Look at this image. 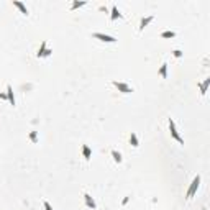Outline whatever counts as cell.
<instances>
[{"instance_id":"obj_1","label":"cell","mask_w":210,"mask_h":210,"mask_svg":"<svg viewBox=\"0 0 210 210\" xmlns=\"http://www.w3.org/2000/svg\"><path fill=\"white\" fill-rule=\"evenodd\" d=\"M199 184H200V176H195L194 180H192V184H190V187L187 190V199H192L194 197V194L197 192V189H199Z\"/></svg>"},{"instance_id":"obj_2","label":"cell","mask_w":210,"mask_h":210,"mask_svg":"<svg viewBox=\"0 0 210 210\" xmlns=\"http://www.w3.org/2000/svg\"><path fill=\"white\" fill-rule=\"evenodd\" d=\"M169 130H171V135H172V138L176 139L177 143H180V144H184V139L180 138V135L177 133V130H176V125H174V121H172V118H169Z\"/></svg>"},{"instance_id":"obj_3","label":"cell","mask_w":210,"mask_h":210,"mask_svg":"<svg viewBox=\"0 0 210 210\" xmlns=\"http://www.w3.org/2000/svg\"><path fill=\"white\" fill-rule=\"evenodd\" d=\"M113 85H115L116 89H118V90L121 92V94H131V92H133L131 87H130V85H126L125 82H118V80H113Z\"/></svg>"},{"instance_id":"obj_4","label":"cell","mask_w":210,"mask_h":210,"mask_svg":"<svg viewBox=\"0 0 210 210\" xmlns=\"http://www.w3.org/2000/svg\"><path fill=\"white\" fill-rule=\"evenodd\" d=\"M51 49H48L46 48V41H43L41 43V46H39V49H38V52H36V56L38 57H48V56H51Z\"/></svg>"},{"instance_id":"obj_5","label":"cell","mask_w":210,"mask_h":210,"mask_svg":"<svg viewBox=\"0 0 210 210\" xmlns=\"http://www.w3.org/2000/svg\"><path fill=\"white\" fill-rule=\"evenodd\" d=\"M94 38L100 39V41H103V43H115L116 41V38L108 36V34H103V33H94Z\"/></svg>"},{"instance_id":"obj_6","label":"cell","mask_w":210,"mask_h":210,"mask_svg":"<svg viewBox=\"0 0 210 210\" xmlns=\"http://www.w3.org/2000/svg\"><path fill=\"white\" fill-rule=\"evenodd\" d=\"M84 200H85V205L89 207V208H95V207H97L95 202H94V199H92L89 194H84Z\"/></svg>"},{"instance_id":"obj_7","label":"cell","mask_w":210,"mask_h":210,"mask_svg":"<svg viewBox=\"0 0 210 210\" xmlns=\"http://www.w3.org/2000/svg\"><path fill=\"white\" fill-rule=\"evenodd\" d=\"M7 100L10 102V105H15V97H13V89H11V85L7 87Z\"/></svg>"},{"instance_id":"obj_8","label":"cell","mask_w":210,"mask_h":210,"mask_svg":"<svg viewBox=\"0 0 210 210\" xmlns=\"http://www.w3.org/2000/svg\"><path fill=\"white\" fill-rule=\"evenodd\" d=\"M121 16H123V15H121L120 11H118V8H116L115 5H113V7H112V15H110V20L115 21L116 18H121Z\"/></svg>"},{"instance_id":"obj_9","label":"cell","mask_w":210,"mask_h":210,"mask_svg":"<svg viewBox=\"0 0 210 210\" xmlns=\"http://www.w3.org/2000/svg\"><path fill=\"white\" fill-rule=\"evenodd\" d=\"M151 21H153V16H146V18H143L141 21H139V31H143V30H144V26L149 25Z\"/></svg>"},{"instance_id":"obj_10","label":"cell","mask_w":210,"mask_h":210,"mask_svg":"<svg viewBox=\"0 0 210 210\" xmlns=\"http://www.w3.org/2000/svg\"><path fill=\"white\" fill-rule=\"evenodd\" d=\"M13 5H15V7L21 11L23 15H28V10H26V7H25V5H23L21 2H18V0H15V2H13Z\"/></svg>"},{"instance_id":"obj_11","label":"cell","mask_w":210,"mask_h":210,"mask_svg":"<svg viewBox=\"0 0 210 210\" xmlns=\"http://www.w3.org/2000/svg\"><path fill=\"white\" fill-rule=\"evenodd\" d=\"M208 85H210V79H205V80H203V82L200 84V94H202V95H205V94H207Z\"/></svg>"},{"instance_id":"obj_12","label":"cell","mask_w":210,"mask_h":210,"mask_svg":"<svg viewBox=\"0 0 210 210\" xmlns=\"http://www.w3.org/2000/svg\"><path fill=\"white\" fill-rule=\"evenodd\" d=\"M82 154H84V158H85V161H90L92 153H90V148L87 146V144H84V146H82Z\"/></svg>"},{"instance_id":"obj_13","label":"cell","mask_w":210,"mask_h":210,"mask_svg":"<svg viewBox=\"0 0 210 210\" xmlns=\"http://www.w3.org/2000/svg\"><path fill=\"white\" fill-rule=\"evenodd\" d=\"M159 75H161V77H167V64H162V66H161V69H159Z\"/></svg>"},{"instance_id":"obj_14","label":"cell","mask_w":210,"mask_h":210,"mask_svg":"<svg viewBox=\"0 0 210 210\" xmlns=\"http://www.w3.org/2000/svg\"><path fill=\"white\" fill-rule=\"evenodd\" d=\"M112 156H113V159H115V162H121V154L118 153V151H115V149H112Z\"/></svg>"},{"instance_id":"obj_15","label":"cell","mask_w":210,"mask_h":210,"mask_svg":"<svg viewBox=\"0 0 210 210\" xmlns=\"http://www.w3.org/2000/svg\"><path fill=\"white\" fill-rule=\"evenodd\" d=\"M130 143H131V146L138 148V138H136L135 133H131V136H130Z\"/></svg>"},{"instance_id":"obj_16","label":"cell","mask_w":210,"mask_h":210,"mask_svg":"<svg viewBox=\"0 0 210 210\" xmlns=\"http://www.w3.org/2000/svg\"><path fill=\"white\" fill-rule=\"evenodd\" d=\"M87 2H74L72 3V7H71V10H77V8H80V7H84Z\"/></svg>"},{"instance_id":"obj_17","label":"cell","mask_w":210,"mask_h":210,"mask_svg":"<svg viewBox=\"0 0 210 210\" xmlns=\"http://www.w3.org/2000/svg\"><path fill=\"white\" fill-rule=\"evenodd\" d=\"M176 36V33L174 31H164V33H161V38H174Z\"/></svg>"},{"instance_id":"obj_18","label":"cell","mask_w":210,"mask_h":210,"mask_svg":"<svg viewBox=\"0 0 210 210\" xmlns=\"http://www.w3.org/2000/svg\"><path fill=\"white\" fill-rule=\"evenodd\" d=\"M30 139H31L33 143H36V139H38V138H36V131H31V135H30Z\"/></svg>"},{"instance_id":"obj_19","label":"cell","mask_w":210,"mask_h":210,"mask_svg":"<svg viewBox=\"0 0 210 210\" xmlns=\"http://www.w3.org/2000/svg\"><path fill=\"white\" fill-rule=\"evenodd\" d=\"M174 56H176V57H180V56H182V51L176 49V51H174Z\"/></svg>"},{"instance_id":"obj_20","label":"cell","mask_w":210,"mask_h":210,"mask_svg":"<svg viewBox=\"0 0 210 210\" xmlns=\"http://www.w3.org/2000/svg\"><path fill=\"white\" fill-rule=\"evenodd\" d=\"M43 205H44V210H52V207L49 205V203H48V202H44V203H43Z\"/></svg>"}]
</instances>
